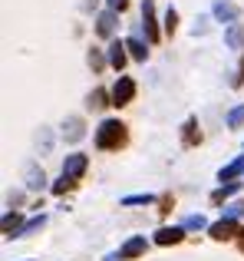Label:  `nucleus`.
<instances>
[{
    "mask_svg": "<svg viewBox=\"0 0 244 261\" xmlns=\"http://www.w3.org/2000/svg\"><path fill=\"white\" fill-rule=\"evenodd\" d=\"M126 122L122 119H103L96 129V149H103V152H112V149L126 146Z\"/></svg>",
    "mask_w": 244,
    "mask_h": 261,
    "instance_id": "nucleus-1",
    "label": "nucleus"
},
{
    "mask_svg": "<svg viewBox=\"0 0 244 261\" xmlns=\"http://www.w3.org/2000/svg\"><path fill=\"white\" fill-rule=\"evenodd\" d=\"M109 93H112V106H129V102L135 99V80L132 76H119Z\"/></svg>",
    "mask_w": 244,
    "mask_h": 261,
    "instance_id": "nucleus-2",
    "label": "nucleus"
},
{
    "mask_svg": "<svg viewBox=\"0 0 244 261\" xmlns=\"http://www.w3.org/2000/svg\"><path fill=\"white\" fill-rule=\"evenodd\" d=\"M86 169H89V155H86V152H73V155H66V159H63V175L73 178V182H76Z\"/></svg>",
    "mask_w": 244,
    "mask_h": 261,
    "instance_id": "nucleus-3",
    "label": "nucleus"
},
{
    "mask_svg": "<svg viewBox=\"0 0 244 261\" xmlns=\"http://www.w3.org/2000/svg\"><path fill=\"white\" fill-rule=\"evenodd\" d=\"M208 231H211L215 242H231V238H238L241 228H238V222H234V218H221V222H215Z\"/></svg>",
    "mask_w": 244,
    "mask_h": 261,
    "instance_id": "nucleus-4",
    "label": "nucleus"
},
{
    "mask_svg": "<svg viewBox=\"0 0 244 261\" xmlns=\"http://www.w3.org/2000/svg\"><path fill=\"white\" fill-rule=\"evenodd\" d=\"M215 17H218L221 23H238L241 20V7L231 4V0H215Z\"/></svg>",
    "mask_w": 244,
    "mask_h": 261,
    "instance_id": "nucleus-5",
    "label": "nucleus"
},
{
    "mask_svg": "<svg viewBox=\"0 0 244 261\" xmlns=\"http://www.w3.org/2000/svg\"><path fill=\"white\" fill-rule=\"evenodd\" d=\"M142 27H145V40H148V43H155V40H159V23H155V7H152V0H145V4H142Z\"/></svg>",
    "mask_w": 244,
    "mask_h": 261,
    "instance_id": "nucleus-6",
    "label": "nucleus"
},
{
    "mask_svg": "<svg viewBox=\"0 0 244 261\" xmlns=\"http://www.w3.org/2000/svg\"><path fill=\"white\" fill-rule=\"evenodd\" d=\"M181 238H185V228H181V225H162V228L155 231V245H178Z\"/></svg>",
    "mask_w": 244,
    "mask_h": 261,
    "instance_id": "nucleus-7",
    "label": "nucleus"
},
{
    "mask_svg": "<svg viewBox=\"0 0 244 261\" xmlns=\"http://www.w3.org/2000/svg\"><path fill=\"white\" fill-rule=\"evenodd\" d=\"M23 178H26V189H30V192H40V189L46 185V172L37 166V162H30V166H26Z\"/></svg>",
    "mask_w": 244,
    "mask_h": 261,
    "instance_id": "nucleus-8",
    "label": "nucleus"
},
{
    "mask_svg": "<svg viewBox=\"0 0 244 261\" xmlns=\"http://www.w3.org/2000/svg\"><path fill=\"white\" fill-rule=\"evenodd\" d=\"M116 17H119L116 10H103L96 17V33L99 37H112V33H116Z\"/></svg>",
    "mask_w": 244,
    "mask_h": 261,
    "instance_id": "nucleus-9",
    "label": "nucleus"
},
{
    "mask_svg": "<svg viewBox=\"0 0 244 261\" xmlns=\"http://www.w3.org/2000/svg\"><path fill=\"white\" fill-rule=\"evenodd\" d=\"M145 248H148L145 235H139V238H129V242L119 248V255H122V261L126 258H139V255H145Z\"/></svg>",
    "mask_w": 244,
    "mask_h": 261,
    "instance_id": "nucleus-10",
    "label": "nucleus"
},
{
    "mask_svg": "<svg viewBox=\"0 0 244 261\" xmlns=\"http://www.w3.org/2000/svg\"><path fill=\"white\" fill-rule=\"evenodd\" d=\"M86 136V126H83V119L79 116H70V119L63 122V139H70V142H79Z\"/></svg>",
    "mask_w": 244,
    "mask_h": 261,
    "instance_id": "nucleus-11",
    "label": "nucleus"
},
{
    "mask_svg": "<svg viewBox=\"0 0 244 261\" xmlns=\"http://www.w3.org/2000/svg\"><path fill=\"white\" fill-rule=\"evenodd\" d=\"M126 50H129V46L126 43H122V40H112V43H109V53H106V57H109V66H112V70H122V66H126Z\"/></svg>",
    "mask_w": 244,
    "mask_h": 261,
    "instance_id": "nucleus-12",
    "label": "nucleus"
},
{
    "mask_svg": "<svg viewBox=\"0 0 244 261\" xmlns=\"http://www.w3.org/2000/svg\"><path fill=\"white\" fill-rule=\"evenodd\" d=\"M225 43L231 46V50H244V23H228Z\"/></svg>",
    "mask_w": 244,
    "mask_h": 261,
    "instance_id": "nucleus-13",
    "label": "nucleus"
},
{
    "mask_svg": "<svg viewBox=\"0 0 244 261\" xmlns=\"http://www.w3.org/2000/svg\"><path fill=\"white\" fill-rule=\"evenodd\" d=\"M241 172H244V155H238L234 162H228V166L221 169V172H218V182L221 185H225V182H234V175H241Z\"/></svg>",
    "mask_w": 244,
    "mask_h": 261,
    "instance_id": "nucleus-14",
    "label": "nucleus"
},
{
    "mask_svg": "<svg viewBox=\"0 0 244 261\" xmlns=\"http://www.w3.org/2000/svg\"><path fill=\"white\" fill-rule=\"evenodd\" d=\"M86 106H89V109H106V106H112V93H106V89H93V93L86 96Z\"/></svg>",
    "mask_w": 244,
    "mask_h": 261,
    "instance_id": "nucleus-15",
    "label": "nucleus"
},
{
    "mask_svg": "<svg viewBox=\"0 0 244 261\" xmlns=\"http://www.w3.org/2000/svg\"><path fill=\"white\" fill-rule=\"evenodd\" d=\"M20 228H23V225H20V212H7V215H4V235L17 238Z\"/></svg>",
    "mask_w": 244,
    "mask_h": 261,
    "instance_id": "nucleus-16",
    "label": "nucleus"
},
{
    "mask_svg": "<svg viewBox=\"0 0 244 261\" xmlns=\"http://www.w3.org/2000/svg\"><path fill=\"white\" fill-rule=\"evenodd\" d=\"M181 142H185V146H195V142H201V133H198V119H188L185 122V136H181Z\"/></svg>",
    "mask_w": 244,
    "mask_h": 261,
    "instance_id": "nucleus-17",
    "label": "nucleus"
},
{
    "mask_svg": "<svg viewBox=\"0 0 244 261\" xmlns=\"http://www.w3.org/2000/svg\"><path fill=\"white\" fill-rule=\"evenodd\" d=\"M238 192H241V182H225V185H221V189L211 195V202H215V205H221L228 195H238Z\"/></svg>",
    "mask_w": 244,
    "mask_h": 261,
    "instance_id": "nucleus-18",
    "label": "nucleus"
},
{
    "mask_svg": "<svg viewBox=\"0 0 244 261\" xmlns=\"http://www.w3.org/2000/svg\"><path fill=\"white\" fill-rule=\"evenodd\" d=\"M126 46H129V57H132V60H145V57H148L145 43H142L139 37H129V40H126Z\"/></svg>",
    "mask_w": 244,
    "mask_h": 261,
    "instance_id": "nucleus-19",
    "label": "nucleus"
},
{
    "mask_svg": "<svg viewBox=\"0 0 244 261\" xmlns=\"http://www.w3.org/2000/svg\"><path fill=\"white\" fill-rule=\"evenodd\" d=\"M46 225V215H37V218H30V222L23 225V228H20V235L17 238H26V235H33V231H40Z\"/></svg>",
    "mask_w": 244,
    "mask_h": 261,
    "instance_id": "nucleus-20",
    "label": "nucleus"
},
{
    "mask_svg": "<svg viewBox=\"0 0 244 261\" xmlns=\"http://www.w3.org/2000/svg\"><path fill=\"white\" fill-rule=\"evenodd\" d=\"M181 228L185 231H198V228H211V225L205 222V215H188L185 222H181Z\"/></svg>",
    "mask_w": 244,
    "mask_h": 261,
    "instance_id": "nucleus-21",
    "label": "nucleus"
},
{
    "mask_svg": "<svg viewBox=\"0 0 244 261\" xmlns=\"http://www.w3.org/2000/svg\"><path fill=\"white\" fill-rule=\"evenodd\" d=\"M228 126H231V129H241L244 126V106H234L231 113H228Z\"/></svg>",
    "mask_w": 244,
    "mask_h": 261,
    "instance_id": "nucleus-22",
    "label": "nucleus"
},
{
    "mask_svg": "<svg viewBox=\"0 0 244 261\" xmlns=\"http://www.w3.org/2000/svg\"><path fill=\"white\" fill-rule=\"evenodd\" d=\"M241 215H244V202H231V205H225V218H234V222H238Z\"/></svg>",
    "mask_w": 244,
    "mask_h": 261,
    "instance_id": "nucleus-23",
    "label": "nucleus"
},
{
    "mask_svg": "<svg viewBox=\"0 0 244 261\" xmlns=\"http://www.w3.org/2000/svg\"><path fill=\"white\" fill-rule=\"evenodd\" d=\"M106 63H109V57H103L99 50H89V66H93V70H103Z\"/></svg>",
    "mask_w": 244,
    "mask_h": 261,
    "instance_id": "nucleus-24",
    "label": "nucleus"
},
{
    "mask_svg": "<svg viewBox=\"0 0 244 261\" xmlns=\"http://www.w3.org/2000/svg\"><path fill=\"white\" fill-rule=\"evenodd\" d=\"M175 27H178V10L168 7V13H165V33H175Z\"/></svg>",
    "mask_w": 244,
    "mask_h": 261,
    "instance_id": "nucleus-25",
    "label": "nucleus"
},
{
    "mask_svg": "<svg viewBox=\"0 0 244 261\" xmlns=\"http://www.w3.org/2000/svg\"><path fill=\"white\" fill-rule=\"evenodd\" d=\"M148 202H155V195H126L122 198V205H148Z\"/></svg>",
    "mask_w": 244,
    "mask_h": 261,
    "instance_id": "nucleus-26",
    "label": "nucleus"
},
{
    "mask_svg": "<svg viewBox=\"0 0 244 261\" xmlns=\"http://www.w3.org/2000/svg\"><path fill=\"white\" fill-rule=\"evenodd\" d=\"M73 185H76V182H73V178H66V175H63V178H59L56 185H53V192H56V195H63V192H70Z\"/></svg>",
    "mask_w": 244,
    "mask_h": 261,
    "instance_id": "nucleus-27",
    "label": "nucleus"
},
{
    "mask_svg": "<svg viewBox=\"0 0 244 261\" xmlns=\"http://www.w3.org/2000/svg\"><path fill=\"white\" fill-rule=\"evenodd\" d=\"M231 86H234V89H238V86H244V57H241V63H238V73H234Z\"/></svg>",
    "mask_w": 244,
    "mask_h": 261,
    "instance_id": "nucleus-28",
    "label": "nucleus"
},
{
    "mask_svg": "<svg viewBox=\"0 0 244 261\" xmlns=\"http://www.w3.org/2000/svg\"><path fill=\"white\" fill-rule=\"evenodd\" d=\"M106 4H109V10H116V13H122L129 7V0H106Z\"/></svg>",
    "mask_w": 244,
    "mask_h": 261,
    "instance_id": "nucleus-29",
    "label": "nucleus"
},
{
    "mask_svg": "<svg viewBox=\"0 0 244 261\" xmlns=\"http://www.w3.org/2000/svg\"><path fill=\"white\" fill-rule=\"evenodd\" d=\"M238 238H241V251H244V228H241V231H238Z\"/></svg>",
    "mask_w": 244,
    "mask_h": 261,
    "instance_id": "nucleus-30",
    "label": "nucleus"
}]
</instances>
